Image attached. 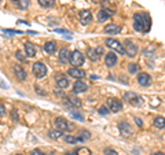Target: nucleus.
I'll use <instances>...</instances> for the list:
<instances>
[{
  "label": "nucleus",
  "mask_w": 165,
  "mask_h": 155,
  "mask_svg": "<svg viewBox=\"0 0 165 155\" xmlns=\"http://www.w3.org/2000/svg\"><path fill=\"white\" fill-rule=\"evenodd\" d=\"M30 155H45V154L43 151H40L39 148H36V150H32V151H30Z\"/></svg>",
  "instance_id": "obj_38"
},
{
  "label": "nucleus",
  "mask_w": 165,
  "mask_h": 155,
  "mask_svg": "<svg viewBox=\"0 0 165 155\" xmlns=\"http://www.w3.org/2000/svg\"><path fill=\"white\" fill-rule=\"evenodd\" d=\"M135 122L138 124L139 126H143V122H142V120H140V118H135Z\"/></svg>",
  "instance_id": "obj_44"
},
{
  "label": "nucleus",
  "mask_w": 165,
  "mask_h": 155,
  "mask_svg": "<svg viewBox=\"0 0 165 155\" xmlns=\"http://www.w3.org/2000/svg\"><path fill=\"white\" fill-rule=\"evenodd\" d=\"M62 135H63V133H62L61 130H58V129L50 130L48 132V136L51 137V139H59V137H62Z\"/></svg>",
  "instance_id": "obj_27"
},
{
  "label": "nucleus",
  "mask_w": 165,
  "mask_h": 155,
  "mask_svg": "<svg viewBox=\"0 0 165 155\" xmlns=\"http://www.w3.org/2000/svg\"><path fill=\"white\" fill-rule=\"evenodd\" d=\"M11 118H13V121H18V118H20V117H18V113H17V110H13L11 111Z\"/></svg>",
  "instance_id": "obj_39"
},
{
  "label": "nucleus",
  "mask_w": 165,
  "mask_h": 155,
  "mask_svg": "<svg viewBox=\"0 0 165 155\" xmlns=\"http://www.w3.org/2000/svg\"><path fill=\"white\" fill-rule=\"evenodd\" d=\"M17 155H22V154H17Z\"/></svg>",
  "instance_id": "obj_52"
},
{
  "label": "nucleus",
  "mask_w": 165,
  "mask_h": 155,
  "mask_svg": "<svg viewBox=\"0 0 165 155\" xmlns=\"http://www.w3.org/2000/svg\"><path fill=\"white\" fill-rule=\"evenodd\" d=\"M142 19H143V33H149L151 29V18L147 13H142Z\"/></svg>",
  "instance_id": "obj_12"
},
{
  "label": "nucleus",
  "mask_w": 165,
  "mask_h": 155,
  "mask_svg": "<svg viewBox=\"0 0 165 155\" xmlns=\"http://www.w3.org/2000/svg\"><path fill=\"white\" fill-rule=\"evenodd\" d=\"M138 70H139V65H138V63H131V65L128 66V71H130L131 74L138 73Z\"/></svg>",
  "instance_id": "obj_29"
},
{
  "label": "nucleus",
  "mask_w": 165,
  "mask_h": 155,
  "mask_svg": "<svg viewBox=\"0 0 165 155\" xmlns=\"http://www.w3.org/2000/svg\"><path fill=\"white\" fill-rule=\"evenodd\" d=\"M80 133H81L80 136H81V137H83L84 140H85V139H90V137H91V133L88 132V130H81Z\"/></svg>",
  "instance_id": "obj_36"
},
{
  "label": "nucleus",
  "mask_w": 165,
  "mask_h": 155,
  "mask_svg": "<svg viewBox=\"0 0 165 155\" xmlns=\"http://www.w3.org/2000/svg\"><path fill=\"white\" fill-rule=\"evenodd\" d=\"M114 14L116 13L113 10H110V8H102V10L98 11V21L99 22H106L110 16H113Z\"/></svg>",
  "instance_id": "obj_7"
},
{
  "label": "nucleus",
  "mask_w": 165,
  "mask_h": 155,
  "mask_svg": "<svg viewBox=\"0 0 165 155\" xmlns=\"http://www.w3.org/2000/svg\"><path fill=\"white\" fill-rule=\"evenodd\" d=\"M17 58L20 59L21 62H26V61H28V59H26L25 56L22 55V52H21V51H17Z\"/></svg>",
  "instance_id": "obj_37"
},
{
  "label": "nucleus",
  "mask_w": 165,
  "mask_h": 155,
  "mask_svg": "<svg viewBox=\"0 0 165 155\" xmlns=\"http://www.w3.org/2000/svg\"><path fill=\"white\" fill-rule=\"evenodd\" d=\"M57 85H58V88H61V89H63V88H68L69 87V80L63 74L57 76Z\"/></svg>",
  "instance_id": "obj_20"
},
{
  "label": "nucleus",
  "mask_w": 165,
  "mask_h": 155,
  "mask_svg": "<svg viewBox=\"0 0 165 155\" xmlns=\"http://www.w3.org/2000/svg\"><path fill=\"white\" fill-rule=\"evenodd\" d=\"M96 52H98V55H99V56H102V55H103V52H105L103 47H96Z\"/></svg>",
  "instance_id": "obj_41"
},
{
  "label": "nucleus",
  "mask_w": 165,
  "mask_h": 155,
  "mask_svg": "<svg viewBox=\"0 0 165 155\" xmlns=\"http://www.w3.org/2000/svg\"><path fill=\"white\" fill-rule=\"evenodd\" d=\"M17 4H18V7H20V8L25 10L26 7L29 6V1H28V0H18V1H17Z\"/></svg>",
  "instance_id": "obj_32"
},
{
  "label": "nucleus",
  "mask_w": 165,
  "mask_h": 155,
  "mask_svg": "<svg viewBox=\"0 0 165 155\" xmlns=\"http://www.w3.org/2000/svg\"><path fill=\"white\" fill-rule=\"evenodd\" d=\"M87 56L91 59V61H95V62L99 59V55H98V52H96V48H88Z\"/></svg>",
  "instance_id": "obj_25"
},
{
  "label": "nucleus",
  "mask_w": 165,
  "mask_h": 155,
  "mask_svg": "<svg viewBox=\"0 0 165 155\" xmlns=\"http://www.w3.org/2000/svg\"><path fill=\"white\" fill-rule=\"evenodd\" d=\"M103 154H105V155H118L116 150H113V148H105Z\"/></svg>",
  "instance_id": "obj_35"
},
{
  "label": "nucleus",
  "mask_w": 165,
  "mask_h": 155,
  "mask_svg": "<svg viewBox=\"0 0 165 155\" xmlns=\"http://www.w3.org/2000/svg\"><path fill=\"white\" fill-rule=\"evenodd\" d=\"M78 18H80L83 25H88V23L92 21V14H91L90 10H81L80 13H78Z\"/></svg>",
  "instance_id": "obj_10"
},
{
  "label": "nucleus",
  "mask_w": 165,
  "mask_h": 155,
  "mask_svg": "<svg viewBox=\"0 0 165 155\" xmlns=\"http://www.w3.org/2000/svg\"><path fill=\"white\" fill-rule=\"evenodd\" d=\"M13 1H14V3H17V1H18V0H13Z\"/></svg>",
  "instance_id": "obj_51"
},
{
  "label": "nucleus",
  "mask_w": 165,
  "mask_h": 155,
  "mask_svg": "<svg viewBox=\"0 0 165 155\" xmlns=\"http://www.w3.org/2000/svg\"><path fill=\"white\" fill-rule=\"evenodd\" d=\"M91 80H98V77H96V76L92 74V76H91Z\"/></svg>",
  "instance_id": "obj_49"
},
{
  "label": "nucleus",
  "mask_w": 165,
  "mask_h": 155,
  "mask_svg": "<svg viewBox=\"0 0 165 155\" xmlns=\"http://www.w3.org/2000/svg\"><path fill=\"white\" fill-rule=\"evenodd\" d=\"M120 30L121 28L116 23H109L105 26V33H107V34H117V33H120Z\"/></svg>",
  "instance_id": "obj_18"
},
{
  "label": "nucleus",
  "mask_w": 165,
  "mask_h": 155,
  "mask_svg": "<svg viewBox=\"0 0 165 155\" xmlns=\"http://www.w3.org/2000/svg\"><path fill=\"white\" fill-rule=\"evenodd\" d=\"M109 113H110L109 107H106V106H100L99 107V114L100 115H107Z\"/></svg>",
  "instance_id": "obj_34"
},
{
  "label": "nucleus",
  "mask_w": 165,
  "mask_h": 155,
  "mask_svg": "<svg viewBox=\"0 0 165 155\" xmlns=\"http://www.w3.org/2000/svg\"><path fill=\"white\" fill-rule=\"evenodd\" d=\"M84 61H85L84 55H83L80 51H77V49H76V51H73L70 54V59H69V62H70V63L75 66V67L83 66V65H84Z\"/></svg>",
  "instance_id": "obj_1"
},
{
  "label": "nucleus",
  "mask_w": 165,
  "mask_h": 155,
  "mask_svg": "<svg viewBox=\"0 0 165 155\" xmlns=\"http://www.w3.org/2000/svg\"><path fill=\"white\" fill-rule=\"evenodd\" d=\"M54 1L55 0H39V4L44 8H48V7H52L54 6Z\"/></svg>",
  "instance_id": "obj_28"
},
{
  "label": "nucleus",
  "mask_w": 165,
  "mask_h": 155,
  "mask_svg": "<svg viewBox=\"0 0 165 155\" xmlns=\"http://www.w3.org/2000/svg\"><path fill=\"white\" fill-rule=\"evenodd\" d=\"M105 63H106L107 67H113V66H116V63H117V55L114 54V52H109V54L105 56Z\"/></svg>",
  "instance_id": "obj_17"
},
{
  "label": "nucleus",
  "mask_w": 165,
  "mask_h": 155,
  "mask_svg": "<svg viewBox=\"0 0 165 155\" xmlns=\"http://www.w3.org/2000/svg\"><path fill=\"white\" fill-rule=\"evenodd\" d=\"M25 52L28 58H33L36 55V47L32 43H25Z\"/></svg>",
  "instance_id": "obj_21"
},
{
  "label": "nucleus",
  "mask_w": 165,
  "mask_h": 155,
  "mask_svg": "<svg viewBox=\"0 0 165 155\" xmlns=\"http://www.w3.org/2000/svg\"><path fill=\"white\" fill-rule=\"evenodd\" d=\"M65 155H76V152H66Z\"/></svg>",
  "instance_id": "obj_50"
},
{
  "label": "nucleus",
  "mask_w": 165,
  "mask_h": 155,
  "mask_svg": "<svg viewBox=\"0 0 165 155\" xmlns=\"http://www.w3.org/2000/svg\"><path fill=\"white\" fill-rule=\"evenodd\" d=\"M36 92L40 95H45V92H43V91H40V88H36Z\"/></svg>",
  "instance_id": "obj_45"
},
{
  "label": "nucleus",
  "mask_w": 165,
  "mask_h": 155,
  "mask_svg": "<svg viewBox=\"0 0 165 155\" xmlns=\"http://www.w3.org/2000/svg\"><path fill=\"white\" fill-rule=\"evenodd\" d=\"M154 126L158 129H164L165 128V118L164 117H155L154 118Z\"/></svg>",
  "instance_id": "obj_24"
},
{
  "label": "nucleus",
  "mask_w": 165,
  "mask_h": 155,
  "mask_svg": "<svg viewBox=\"0 0 165 155\" xmlns=\"http://www.w3.org/2000/svg\"><path fill=\"white\" fill-rule=\"evenodd\" d=\"M110 3H112V0H103V1H102V6H103V8H109Z\"/></svg>",
  "instance_id": "obj_40"
},
{
  "label": "nucleus",
  "mask_w": 165,
  "mask_h": 155,
  "mask_svg": "<svg viewBox=\"0 0 165 155\" xmlns=\"http://www.w3.org/2000/svg\"><path fill=\"white\" fill-rule=\"evenodd\" d=\"M118 129H120V133L123 136H132V133H133L132 126L128 122H125V121H121V122L118 124Z\"/></svg>",
  "instance_id": "obj_9"
},
{
  "label": "nucleus",
  "mask_w": 165,
  "mask_h": 155,
  "mask_svg": "<svg viewBox=\"0 0 165 155\" xmlns=\"http://www.w3.org/2000/svg\"><path fill=\"white\" fill-rule=\"evenodd\" d=\"M55 95L57 96H63V91H59V88H57L55 89Z\"/></svg>",
  "instance_id": "obj_43"
},
{
  "label": "nucleus",
  "mask_w": 165,
  "mask_h": 155,
  "mask_svg": "<svg viewBox=\"0 0 165 155\" xmlns=\"http://www.w3.org/2000/svg\"><path fill=\"white\" fill-rule=\"evenodd\" d=\"M88 1H91V3H99V0H88Z\"/></svg>",
  "instance_id": "obj_47"
},
{
  "label": "nucleus",
  "mask_w": 165,
  "mask_h": 155,
  "mask_svg": "<svg viewBox=\"0 0 165 155\" xmlns=\"http://www.w3.org/2000/svg\"><path fill=\"white\" fill-rule=\"evenodd\" d=\"M70 59V51L68 48H62L59 52V62L61 63H68Z\"/></svg>",
  "instance_id": "obj_19"
},
{
  "label": "nucleus",
  "mask_w": 165,
  "mask_h": 155,
  "mask_svg": "<svg viewBox=\"0 0 165 155\" xmlns=\"http://www.w3.org/2000/svg\"><path fill=\"white\" fill-rule=\"evenodd\" d=\"M55 126H57V129L61 130V132H65V130H70L73 128V125H69V122L65 120V118H62V117H58L57 120H55Z\"/></svg>",
  "instance_id": "obj_6"
},
{
  "label": "nucleus",
  "mask_w": 165,
  "mask_h": 155,
  "mask_svg": "<svg viewBox=\"0 0 165 155\" xmlns=\"http://www.w3.org/2000/svg\"><path fill=\"white\" fill-rule=\"evenodd\" d=\"M4 33H7V34L10 36H14V34H22V32L21 30H13V29H3Z\"/></svg>",
  "instance_id": "obj_33"
},
{
  "label": "nucleus",
  "mask_w": 165,
  "mask_h": 155,
  "mask_svg": "<svg viewBox=\"0 0 165 155\" xmlns=\"http://www.w3.org/2000/svg\"><path fill=\"white\" fill-rule=\"evenodd\" d=\"M65 102L69 106H75V107H81V100L78 97H65Z\"/></svg>",
  "instance_id": "obj_23"
},
{
  "label": "nucleus",
  "mask_w": 165,
  "mask_h": 155,
  "mask_svg": "<svg viewBox=\"0 0 165 155\" xmlns=\"http://www.w3.org/2000/svg\"><path fill=\"white\" fill-rule=\"evenodd\" d=\"M76 155H91V150L87 147H80L76 150Z\"/></svg>",
  "instance_id": "obj_26"
},
{
  "label": "nucleus",
  "mask_w": 165,
  "mask_h": 155,
  "mask_svg": "<svg viewBox=\"0 0 165 155\" xmlns=\"http://www.w3.org/2000/svg\"><path fill=\"white\" fill-rule=\"evenodd\" d=\"M106 45L109 47V48H112V49H116L118 54H125L124 47L120 44V41H117L116 39H107L106 40Z\"/></svg>",
  "instance_id": "obj_8"
},
{
  "label": "nucleus",
  "mask_w": 165,
  "mask_h": 155,
  "mask_svg": "<svg viewBox=\"0 0 165 155\" xmlns=\"http://www.w3.org/2000/svg\"><path fill=\"white\" fill-rule=\"evenodd\" d=\"M70 117L75 118V120H78V121H84V117L81 115L80 113H77V111H70Z\"/></svg>",
  "instance_id": "obj_31"
},
{
  "label": "nucleus",
  "mask_w": 165,
  "mask_h": 155,
  "mask_svg": "<svg viewBox=\"0 0 165 155\" xmlns=\"http://www.w3.org/2000/svg\"><path fill=\"white\" fill-rule=\"evenodd\" d=\"M133 21H135V23H133V28H135V30H138V32H142V33H143L142 14H139V13H135V14H133Z\"/></svg>",
  "instance_id": "obj_13"
},
{
  "label": "nucleus",
  "mask_w": 165,
  "mask_h": 155,
  "mask_svg": "<svg viewBox=\"0 0 165 155\" xmlns=\"http://www.w3.org/2000/svg\"><path fill=\"white\" fill-rule=\"evenodd\" d=\"M44 51L47 52V54H50V55L55 54V51H57V44H55L54 41L45 43V44H44Z\"/></svg>",
  "instance_id": "obj_22"
},
{
  "label": "nucleus",
  "mask_w": 165,
  "mask_h": 155,
  "mask_svg": "<svg viewBox=\"0 0 165 155\" xmlns=\"http://www.w3.org/2000/svg\"><path fill=\"white\" fill-rule=\"evenodd\" d=\"M87 89H88V85L81 80H77L75 82V85H73V92L75 94H81V92H85Z\"/></svg>",
  "instance_id": "obj_15"
},
{
  "label": "nucleus",
  "mask_w": 165,
  "mask_h": 155,
  "mask_svg": "<svg viewBox=\"0 0 165 155\" xmlns=\"http://www.w3.org/2000/svg\"><path fill=\"white\" fill-rule=\"evenodd\" d=\"M6 114V107L3 103H0V115H4Z\"/></svg>",
  "instance_id": "obj_42"
},
{
  "label": "nucleus",
  "mask_w": 165,
  "mask_h": 155,
  "mask_svg": "<svg viewBox=\"0 0 165 155\" xmlns=\"http://www.w3.org/2000/svg\"><path fill=\"white\" fill-rule=\"evenodd\" d=\"M57 32L58 33H69L68 30H65V29H57Z\"/></svg>",
  "instance_id": "obj_46"
},
{
  "label": "nucleus",
  "mask_w": 165,
  "mask_h": 155,
  "mask_svg": "<svg viewBox=\"0 0 165 155\" xmlns=\"http://www.w3.org/2000/svg\"><path fill=\"white\" fill-rule=\"evenodd\" d=\"M153 155H165V154H164V152H154Z\"/></svg>",
  "instance_id": "obj_48"
},
{
  "label": "nucleus",
  "mask_w": 165,
  "mask_h": 155,
  "mask_svg": "<svg viewBox=\"0 0 165 155\" xmlns=\"http://www.w3.org/2000/svg\"><path fill=\"white\" fill-rule=\"evenodd\" d=\"M123 47H124L125 54L130 56V58H135V56L138 55V45L133 44V41H131V40H125Z\"/></svg>",
  "instance_id": "obj_2"
},
{
  "label": "nucleus",
  "mask_w": 165,
  "mask_h": 155,
  "mask_svg": "<svg viewBox=\"0 0 165 155\" xmlns=\"http://www.w3.org/2000/svg\"><path fill=\"white\" fill-rule=\"evenodd\" d=\"M124 97H125L127 102L130 104H132V106H140V104H142V97L138 96V94H135V92H127Z\"/></svg>",
  "instance_id": "obj_5"
},
{
  "label": "nucleus",
  "mask_w": 165,
  "mask_h": 155,
  "mask_svg": "<svg viewBox=\"0 0 165 155\" xmlns=\"http://www.w3.org/2000/svg\"><path fill=\"white\" fill-rule=\"evenodd\" d=\"M32 71L37 78H43L45 74H47V67H45V65L41 63V62H36V63H33Z\"/></svg>",
  "instance_id": "obj_3"
},
{
  "label": "nucleus",
  "mask_w": 165,
  "mask_h": 155,
  "mask_svg": "<svg viewBox=\"0 0 165 155\" xmlns=\"http://www.w3.org/2000/svg\"><path fill=\"white\" fill-rule=\"evenodd\" d=\"M13 70H14V74H15V77L18 78L20 81H25V80H26V77H28V76H26V71L23 70L22 66L15 65Z\"/></svg>",
  "instance_id": "obj_14"
},
{
  "label": "nucleus",
  "mask_w": 165,
  "mask_h": 155,
  "mask_svg": "<svg viewBox=\"0 0 165 155\" xmlns=\"http://www.w3.org/2000/svg\"><path fill=\"white\" fill-rule=\"evenodd\" d=\"M69 76H72L73 78H77V80H81V78L85 77V71L81 70V69H77V67H72L69 69Z\"/></svg>",
  "instance_id": "obj_16"
},
{
  "label": "nucleus",
  "mask_w": 165,
  "mask_h": 155,
  "mask_svg": "<svg viewBox=\"0 0 165 155\" xmlns=\"http://www.w3.org/2000/svg\"><path fill=\"white\" fill-rule=\"evenodd\" d=\"M65 142L69 143V144H76V143H77L78 140H77V137H75V136L69 135V136H65Z\"/></svg>",
  "instance_id": "obj_30"
},
{
  "label": "nucleus",
  "mask_w": 165,
  "mask_h": 155,
  "mask_svg": "<svg viewBox=\"0 0 165 155\" xmlns=\"http://www.w3.org/2000/svg\"><path fill=\"white\" fill-rule=\"evenodd\" d=\"M136 80H138V84L142 85V87H149L151 84V77L147 73H139Z\"/></svg>",
  "instance_id": "obj_11"
},
{
  "label": "nucleus",
  "mask_w": 165,
  "mask_h": 155,
  "mask_svg": "<svg viewBox=\"0 0 165 155\" xmlns=\"http://www.w3.org/2000/svg\"><path fill=\"white\" fill-rule=\"evenodd\" d=\"M107 104H109V110L113 111V113H118V111L123 110V103L117 97H110L107 100Z\"/></svg>",
  "instance_id": "obj_4"
}]
</instances>
